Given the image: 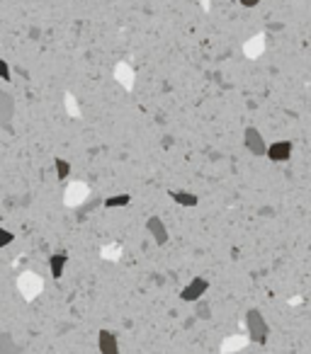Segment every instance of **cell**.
Wrapping results in <instances>:
<instances>
[{
    "label": "cell",
    "mask_w": 311,
    "mask_h": 354,
    "mask_svg": "<svg viewBox=\"0 0 311 354\" xmlns=\"http://www.w3.org/2000/svg\"><path fill=\"white\" fill-rule=\"evenodd\" d=\"M17 289H20V294H22L25 299L32 301V299H37V296L41 294V289H44V282H41L39 274L25 272V274H20V279H17Z\"/></svg>",
    "instance_id": "1"
},
{
    "label": "cell",
    "mask_w": 311,
    "mask_h": 354,
    "mask_svg": "<svg viewBox=\"0 0 311 354\" xmlns=\"http://www.w3.org/2000/svg\"><path fill=\"white\" fill-rule=\"evenodd\" d=\"M88 197V185L85 182H71L66 190V204L68 206H78L85 202Z\"/></svg>",
    "instance_id": "2"
},
{
    "label": "cell",
    "mask_w": 311,
    "mask_h": 354,
    "mask_svg": "<svg viewBox=\"0 0 311 354\" xmlns=\"http://www.w3.org/2000/svg\"><path fill=\"white\" fill-rule=\"evenodd\" d=\"M100 349H102V354H117V342L112 340L109 332L100 335Z\"/></svg>",
    "instance_id": "3"
},
{
    "label": "cell",
    "mask_w": 311,
    "mask_h": 354,
    "mask_svg": "<svg viewBox=\"0 0 311 354\" xmlns=\"http://www.w3.org/2000/svg\"><path fill=\"white\" fill-rule=\"evenodd\" d=\"M245 141H248V148L256 150V153H263V146H260V136H258V131H245Z\"/></svg>",
    "instance_id": "4"
},
{
    "label": "cell",
    "mask_w": 311,
    "mask_h": 354,
    "mask_svg": "<svg viewBox=\"0 0 311 354\" xmlns=\"http://www.w3.org/2000/svg\"><path fill=\"white\" fill-rule=\"evenodd\" d=\"M245 337H229V340L221 344V349L224 352H231V349H241V347H245Z\"/></svg>",
    "instance_id": "5"
},
{
    "label": "cell",
    "mask_w": 311,
    "mask_h": 354,
    "mask_svg": "<svg viewBox=\"0 0 311 354\" xmlns=\"http://www.w3.org/2000/svg\"><path fill=\"white\" fill-rule=\"evenodd\" d=\"M64 264H66V257H64V255H54V257H51V274H54L56 279L64 272Z\"/></svg>",
    "instance_id": "6"
},
{
    "label": "cell",
    "mask_w": 311,
    "mask_h": 354,
    "mask_svg": "<svg viewBox=\"0 0 311 354\" xmlns=\"http://www.w3.org/2000/svg\"><path fill=\"white\" fill-rule=\"evenodd\" d=\"M170 197H173V199H177L180 204H185V206H195V204H197V197H192V194H182V192H170Z\"/></svg>",
    "instance_id": "7"
},
{
    "label": "cell",
    "mask_w": 311,
    "mask_h": 354,
    "mask_svg": "<svg viewBox=\"0 0 311 354\" xmlns=\"http://www.w3.org/2000/svg\"><path fill=\"white\" fill-rule=\"evenodd\" d=\"M287 150H289V146H287L284 141H280V146L270 148V155H272V158H284V155H287Z\"/></svg>",
    "instance_id": "8"
},
{
    "label": "cell",
    "mask_w": 311,
    "mask_h": 354,
    "mask_svg": "<svg viewBox=\"0 0 311 354\" xmlns=\"http://www.w3.org/2000/svg\"><path fill=\"white\" fill-rule=\"evenodd\" d=\"M119 252H122L119 245H109V247L102 250V257H105V259H117V257H119Z\"/></svg>",
    "instance_id": "9"
},
{
    "label": "cell",
    "mask_w": 311,
    "mask_h": 354,
    "mask_svg": "<svg viewBox=\"0 0 311 354\" xmlns=\"http://www.w3.org/2000/svg\"><path fill=\"white\" fill-rule=\"evenodd\" d=\"M129 204V197L127 194H119V197H109L107 199V206H127Z\"/></svg>",
    "instance_id": "10"
},
{
    "label": "cell",
    "mask_w": 311,
    "mask_h": 354,
    "mask_svg": "<svg viewBox=\"0 0 311 354\" xmlns=\"http://www.w3.org/2000/svg\"><path fill=\"white\" fill-rule=\"evenodd\" d=\"M202 289H204V284H197V286L192 284V286H190V289H188V291H185V294H182V299H185V301H192V294H195V296H197V294H200V291H202Z\"/></svg>",
    "instance_id": "11"
},
{
    "label": "cell",
    "mask_w": 311,
    "mask_h": 354,
    "mask_svg": "<svg viewBox=\"0 0 311 354\" xmlns=\"http://www.w3.org/2000/svg\"><path fill=\"white\" fill-rule=\"evenodd\" d=\"M0 73H3V80H10V66H8V61H0Z\"/></svg>",
    "instance_id": "12"
},
{
    "label": "cell",
    "mask_w": 311,
    "mask_h": 354,
    "mask_svg": "<svg viewBox=\"0 0 311 354\" xmlns=\"http://www.w3.org/2000/svg\"><path fill=\"white\" fill-rule=\"evenodd\" d=\"M243 8H256V5H260V0H238Z\"/></svg>",
    "instance_id": "13"
}]
</instances>
